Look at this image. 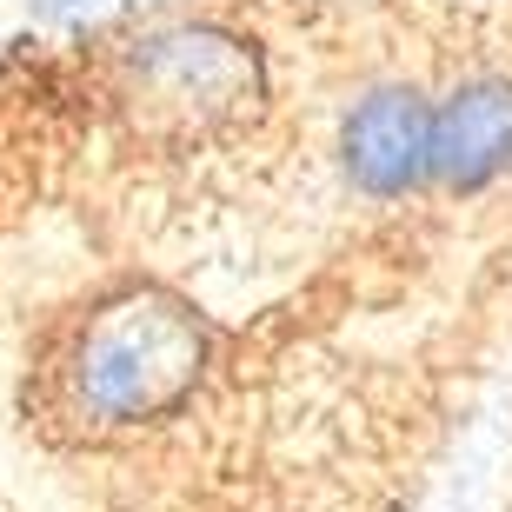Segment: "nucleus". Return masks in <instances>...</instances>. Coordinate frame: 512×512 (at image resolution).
<instances>
[{
  "mask_svg": "<svg viewBox=\"0 0 512 512\" xmlns=\"http://www.w3.org/2000/svg\"><path fill=\"white\" fill-rule=\"evenodd\" d=\"M200 353H207V340H200V326L180 300L127 293V300H107L87 320L74 366H67V386H74L80 413H94L100 426H127V419L167 413L193 386Z\"/></svg>",
  "mask_w": 512,
  "mask_h": 512,
  "instance_id": "1",
  "label": "nucleus"
},
{
  "mask_svg": "<svg viewBox=\"0 0 512 512\" xmlns=\"http://www.w3.org/2000/svg\"><path fill=\"white\" fill-rule=\"evenodd\" d=\"M512 160V87L506 80H473L459 87L426 127V173L446 187H486Z\"/></svg>",
  "mask_w": 512,
  "mask_h": 512,
  "instance_id": "2",
  "label": "nucleus"
},
{
  "mask_svg": "<svg viewBox=\"0 0 512 512\" xmlns=\"http://www.w3.org/2000/svg\"><path fill=\"white\" fill-rule=\"evenodd\" d=\"M426 127L433 114L413 94H373L346 120V167L366 193H406L426 180Z\"/></svg>",
  "mask_w": 512,
  "mask_h": 512,
  "instance_id": "3",
  "label": "nucleus"
}]
</instances>
